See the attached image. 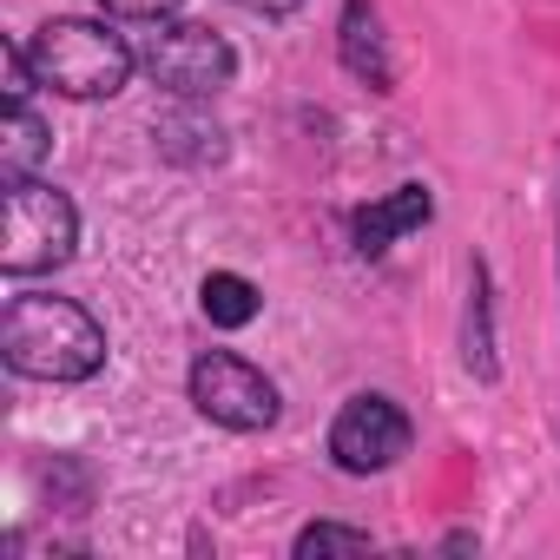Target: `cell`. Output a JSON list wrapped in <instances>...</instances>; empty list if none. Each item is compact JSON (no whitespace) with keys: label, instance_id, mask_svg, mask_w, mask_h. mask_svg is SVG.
<instances>
[{"label":"cell","instance_id":"obj_1","mask_svg":"<svg viewBox=\"0 0 560 560\" xmlns=\"http://www.w3.org/2000/svg\"><path fill=\"white\" fill-rule=\"evenodd\" d=\"M0 357L27 383H86L106 370V330L73 298L27 291L0 311Z\"/></svg>","mask_w":560,"mask_h":560},{"label":"cell","instance_id":"obj_14","mask_svg":"<svg viewBox=\"0 0 560 560\" xmlns=\"http://www.w3.org/2000/svg\"><path fill=\"white\" fill-rule=\"evenodd\" d=\"M0 67H8V106H27V100H34V86H40V73H34L27 47H0Z\"/></svg>","mask_w":560,"mask_h":560},{"label":"cell","instance_id":"obj_13","mask_svg":"<svg viewBox=\"0 0 560 560\" xmlns=\"http://www.w3.org/2000/svg\"><path fill=\"white\" fill-rule=\"evenodd\" d=\"M376 540L363 527H337V521H311L298 534V560H324V553H370Z\"/></svg>","mask_w":560,"mask_h":560},{"label":"cell","instance_id":"obj_4","mask_svg":"<svg viewBox=\"0 0 560 560\" xmlns=\"http://www.w3.org/2000/svg\"><path fill=\"white\" fill-rule=\"evenodd\" d=\"M139 67L152 73V86H165L172 100H211L231 86L237 73V54L224 34L198 27V21H152L145 47H139Z\"/></svg>","mask_w":560,"mask_h":560},{"label":"cell","instance_id":"obj_3","mask_svg":"<svg viewBox=\"0 0 560 560\" xmlns=\"http://www.w3.org/2000/svg\"><path fill=\"white\" fill-rule=\"evenodd\" d=\"M73 250H80V211H73V198L54 191V185H40V178L8 185L0 270H8V277H40V270H60Z\"/></svg>","mask_w":560,"mask_h":560},{"label":"cell","instance_id":"obj_16","mask_svg":"<svg viewBox=\"0 0 560 560\" xmlns=\"http://www.w3.org/2000/svg\"><path fill=\"white\" fill-rule=\"evenodd\" d=\"M244 14H264V21H284V14H298L304 0H237Z\"/></svg>","mask_w":560,"mask_h":560},{"label":"cell","instance_id":"obj_7","mask_svg":"<svg viewBox=\"0 0 560 560\" xmlns=\"http://www.w3.org/2000/svg\"><path fill=\"white\" fill-rule=\"evenodd\" d=\"M337 54H343V67H350L363 86H376V93H396V60H389V34H383L376 0H343Z\"/></svg>","mask_w":560,"mask_h":560},{"label":"cell","instance_id":"obj_11","mask_svg":"<svg viewBox=\"0 0 560 560\" xmlns=\"http://www.w3.org/2000/svg\"><path fill=\"white\" fill-rule=\"evenodd\" d=\"M47 152H54L47 119H40L34 106H8V119H0V178H8V185L34 178V165H40Z\"/></svg>","mask_w":560,"mask_h":560},{"label":"cell","instance_id":"obj_2","mask_svg":"<svg viewBox=\"0 0 560 560\" xmlns=\"http://www.w3.org/2000/svg\"><path fill=\"white\" fill-rule=\"evenodd\" d=\"M27 60H34L40 86H54L67 100H113L132 80L126 34H113L100 21H47L27 47Z\"/></svg>","mask_w":560,"mask_h":560},{"label":"cell","instance_id":"obj_8","mask_svg":"<svg viewBox=\"0 0 560 560\" xmlns=\"http://www.w3.org/2000/svg\"><path fill=\"white\" fill-rule=\"evenodd\" d=\"M429 218H435V198H429V185H396L389 198H376V205H363V211L350 218V237H357V250H363V257H383L396 237L422 231Z\"/></svg>","mask_w":560,"mask_h":560},{"label":"cell","instance_id":"obj_12","mask_svg":"<svg viewBox=\"0 0 560 560\" xmlns=\"http://www.w3.org/2000/svg\"><path fill=\"white\" fill-rule=\"evenodd\" d=\"M198 311H205L218 330H244V324H257L264 298H257L250 277H237V270H211L205 284H198Z\"/></svg>","mask_w":560,"mask_h":560},{"label":"cell","instance_id":"obj_9","mask_svg":"<svg viewBox=\"0 0 560 560\" xmlns=\"http://www.w3.org/2000/svg\"><path fill=\"white\" fill-rule=\"evenodd\" d=\"M462 363L494 383L501 376V357H494V291H488V264L475 257L468 264V324H462Z\"/></svg>","mask_w":560,"mask_h":560},{"label":"cell","instance_id":"obj_6","mask_svg":"<svg viewBox=\"0 0 560 560\" xmlns=\"http://www.w3.org/2000/svg\"><path fill=\"white\" fill-rule=\"evenodd\" d=\"M409 442H416V422L389 396H350L330 422V462L343 475H383L409 455Z\"/></svg>","mask_w":560,"mask_h":560},{"label":"cell","instance_id":"obj_15","mask_svg":"<svg viewBox=\"0 0 560 560\" xmlns=\"http://www.w3.org/2000/svg\"><path fill=\"white\" fill-rule=\"evenodd\" d=\"M113 21H172L185 0H100Z\"/></svg>","mask_w":560,"mask_h":560},{"label":"cell","instance_id":"obj_5","mask_svg":"<svg viewBox=\"0 0 560 560\" xmlns=\"http://www.w3.org/2000/svg\"><path fill=\"white\" fill-rule=\"evenodd\" d=\"M185 389H191L198 416L218 422V429H231V435H257V429L277 422V409H284V402H277V383H270L257 363L231 357V350H205V357L191 363Z\"/></svg>","mask_w":560,"mask_h":560},{"label":"cell","instance_id":"obj_10","mask_svg":"<svg viewBox=\"0 0 560 560\" xmlns=\"http://www.w3.org/2000/svg\"><path fill=\"white\" fill-rule=\"evenodd\" d=\"M198 100H178V113H165L152 132H159V152L165 159H178V165H218L224 159V132H218V119H198L191 113Z\"/></svg>","mask_w":560,"mask_h":560}]
</instances>
